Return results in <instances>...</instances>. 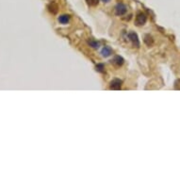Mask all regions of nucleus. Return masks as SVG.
I'll return each mask as SVG.
<instances>
[{"label": "nucleus", "mask_w": 180, "mask_h": 180, "mask_svg": "<svg viewBox=\"0 0 180 180\" xmlns=\"http://www.w3.org/2000/svg\"><path fill=\"white\" fill-rule=\"evenodd\" d=\"M121 86H122V80L118 79V78H115V79H113L111 82L109 88H111V90H120Z\"/></svg>", "instance_id": "20e7f679"}, {"label": "nucleus", "mask_w": 180, "mask_h": 180, "mask_svg": "<svg viewBox=\"0 0 180 180\" xmlns=\"http://www.w3.org/2000/svg\"><path fill=\"white\" fill-rule=\"evenodd\" d=\"M111 61H112V63L120 66V65H122L124 63V59L122 57H120V56H116V57L113 58V59Z\"/></svg>", "instance_id": "0eeeda50"}, {"label": "nucleus", "mask_w": 180, "mask_h": 180, "mask_svg": "<svg viewBox=\"0 0 180 180\" xmlns=\"http://www.w3.org/2000/svg\"><path fill=\"white\" fill-rule=\"evenodd\" d=\"M86 2H87V4L89 5V6H96V5H98V3H99V0H86Z\"/></svg>", "instance_id": "1a4fd4ad"}, {"label": "nucleus", "mask_w": 180, "mask_h": 180, "mask_svg": "<svg viewBox=\"0 0 180 180\" xmlns=\"http://www.w3.org/2000/svg\"><path fill=\"white\" fill-rule=\"evenodd\" d=\"M48 9H49V11H51L52 13H57L58 11V6L56 3H51L48 7Z\"/></svg>", "instance_id": "6e6552de"}, {"label": "nucleus", "mask_w": 180, "mask_h": 180, "mask_svg": "<svg viewBox=\"0 0 180 180\" xmlns=\"http://www.w3.org/2000/svg\"><path fill=\"white\" fill-rule=\"evenodd\" d=\"M95 68H96V71H97V72L103 73V72H104V69H105V66H104V64H102V63H99V64L96 65Z\"/></svg>", "instance_id": "9d476101"}, {"label": "nucleus", "mask_w": 180, "mask_h": 180, "mask_svg": "<svg viewBox=\"0 0 180 180\" xmlns=\"http://www.w3.org/2000/svg\"><path fill=\"white\" fill-rule=\"evenodd\" d=\"M128 38H129V40L132 42L133 45L136 46V47H140V41H139L138 35H137L135 32H130V33H128Z\"/></svg>", "instance_id": "7ed1b4c3"}, {"label": "nucleus", "mask_w": 180, "mask_h": 180, "mask_svg": "<svg viewBox=\"0 0 180 180\" xmlns=\"http://www.w3.org/2000/svg\"><path fill=\"white\" fill-rule=\"evenodd\" d=\"M127 12V6L123 3H118L115 6V14L118 16H122Z\"/></svg>", "instance_id": "f257e3e1"}, {"label": "nucleus", "mask_w": 180, "mask_h": 180, "mask_svg": "<svg viewBox=\"0 0 180 180\" xmlns=\"http://www.w3.org/2000/svg\"><path fill=\"white\" fill-rule=\"evenodd\" d=\"M89 44L91 46H92L93 48H98L99 47V43L97 42H95V41H89Z\"/></svg>", "instance_id": "9b49d317"}, {"label": "nucleus", "mask_w": 180, "mask_h": 180, "mask_svg": "<svg viewBox=\"0 0 180 180\" xmlns=\"http://www.w3.org/2000/svg\"><path fill=\"white\" fill-rule=\"evenodd\" d=\"M146 15L143 12H140L138 13L137 17H136V25L137 26H142V25H144L146 23Z\"/></svg>", "instance_id": "f03ea898"}, {"label": "nucleus", "mask_w": 180, "mask_h": 180, "mask_svg": "<svg viewBox=\"0 0 180 180\" xmlns=\"http://www.w3.org/2000/svg\"><path fill=\"white\" fill-rule=\"evenodd\" d=\"M103 2H105V3H107V2H108V1H111V0H102Z\"/></svg>", "instance_id": "f8f14e48"}, {"label": "nucleus", "mask_w": 180, "mask_h": 180, "mask_svg": "<svg viewBox=\"0 0 180 180\" xmlns=\"http://www.w3.org/2000/svg\"><path fill=\"white\" fill-rule=\"evenodd\" d=\"M70 21V16L68 14H62L60 15V16L59 17V22L60 23V24L62 25H66L68 24Z\"/></svg>", "instance_id": "423d86ee"}, {"label": "nucleus", "mask_w": 180, "mask_h": 180, "mask_svg": "<svg viewBox=\"0 0 180 180\" xmlns=\"http://www.w3.org/2000/svg\"><path fill=\"white\" fill-rule=\"evenodd\" d=\"M101 54H102L103 57L108 58V57H109L112 54V50H111V47H109V46H105V47H103L102 51H101Z\"/></svg>", "instance_id": "39448f33"}]
</instances>
